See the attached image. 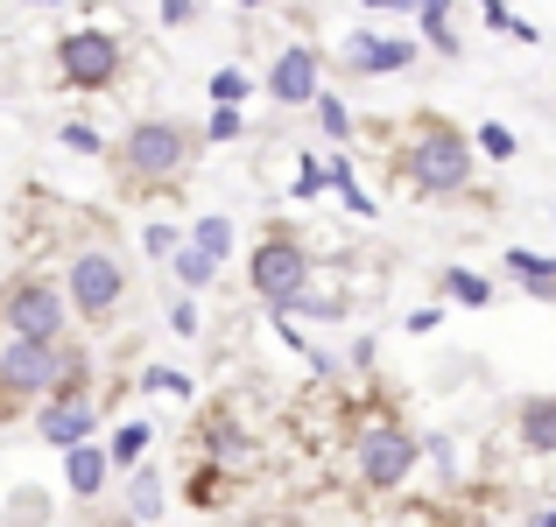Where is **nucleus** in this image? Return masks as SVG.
I'll return each instance as SVG.
<instances>
[{"label": "nucleus", "mask_w": 556, "mask_h": 527, "mask_svg": "<svg viewBox=\"0 0 556 527\" xmlns=\"http://www.w3.org/2000/svg\"><path fill=\"white\" fill-rule=\"evenodd\" d=\"M444 296H458L465 310H486V303H493V282H486V274H472V268H451L444 274Z\"/></svg>", "instance_id": "ddd939ff"}, {"label": "nucleus", "mask_w": 556, "mask_h": 527, "mask_svg": "<svg viewBox=\"0 0 556 527\" xmlns=\"http://www.w3.org/2000/svg\"><path fill=\"white\" fill-rule=\"evenodd\" d=\"M71 365V345L64 338H22V331L0 324V422L22 415L28 401L56 387V373Z\"/></svg>", "instance_id": "20e7f679"}, {"label": "nucleus", "mask_w": 556, "mask_h": 527, "mask_svg": "<svg viewBox=\"0 0 556 527\" xmlns=\"http://www.w3.org/2000/svg\"><path fill=\"white\" fill-rule=\"evenodd\" d=\"M247 282H254L261 303L289 310V303L303 296V282H311V246H303L289 226H268L261 246H254V260H247Z\"/></svg>", "instance_id": "39448f33"}, {"label": "nucleus", "mask_w": 556, "mask_h": 527, "mask_svg": "<svg viewBox=\"0 0 556 527\" xmlns=\"http://www.w3.org/2000/svg\"><path fill=\"white\" fill-rule=\"evenodd\" d=\"M212 99H226V106H240V99H247V78H240V70H218V78H212Z\"/></svg>", "instance_id": "412c9836"}, {"label": "nucleus", "mask_w": 556, "mask_h": 527, "mask_svg": "<svg viewBox=\"0 0 556 527\" xmlns=\"http://www.w3.org/2000/svg\"><path fill=\"white\" fill-rule=\"evenodd\" d=\"M402 134L408 141H402V155H394V169L408 176L416 197H465V190H472V141H465L444 113H416Z\"/></svg>", "instance_id": "f257e3e1"}, {"label": "nucleus", "mask_w": 556, "mask_h": 527, "mask_svg": "<svg viewBox=\"0 0 556 527\" xmlns=\"http://www.w3.org/2000/svg\"><path fill=\"white\" fill-rule=\"evenodd\" d=\"M121 64H127V50L106 28H71V36L56 42V70H64V85H78V92H106V85L121 78Z\"/></svg>", "instance_id": "6e6552de"}, {"label": "nucleus", "mask_w": 556, "mask_h": 527, "mask_svg": "<svg viewBox=\"0 0 556 527\" xmlns=\"http://www.w3.org/2000/svg\"><path fill=\"white\" fill-rule=\"evenodd\" d=\"M345 64H353V70H408V64H416V42L353 36V42H345Z\"/></svg>", "instance_id": "9d476101"}, {"label": "nucleus", "mask_w": 556, "mask_h": 527, "mask_svg": "<svg viewBox=\"0 0 556 527\" xmlns=\"http://www.w3.org/2000/svg\"><path fill=\"white\" fill-rule=\"evenodd\" d=\"M99 478H106V464H99L85 444H71V492H78V500H92V492H99Z\"/></svg>", "instance_id": "4468645a"}, {"label": "nucleus", "mask_w": 556, "mask_h": 527, "mask_svg": "<svg viewBox=\"0 0 556 527\" xmlns=\"http://www.w3.org/2000/svg\"><path fill=\"white\" fill-rule=\"evenodd\" d=\"M0 324L22 331V338H64L71 296L50 288V282H36V274H14V282H0Z\"/></svg>", "instance_id": "423d86ee"}, {"label": "nucleus", "mask_w": 556, "mask_h": 527, "mask_svg": "<svg viewBox=\"0 0 556 527\" xmlns=\"http://www.w3.org/2000/svg\"><path fill=\"white\" fill-rule=\"evenodd\" d=\"M311 106H317V120H325V134H331V141H345V134H353V113H345V106H339L331 92H317Z\"/></svg>", "instance_id": "dca6fc26"}, {"label": "nucleus", "mask_w": 556, "mask_h": 527, "mask_svg": "<svg viewBox=\"0 0 556 527\" xmlns=\"http://www.w3.org/2000/svg\"><path fill=\"white\" fill-rule=\"evenodd\" d=\"M268 92L282 99V106H311V99H317V50H282V56H275Z\"/></svg>", "instance_id": "1a4fd4ad"}, {"label": "nucleus", "mask_w": 556, "mask_h": 527, "mask_svg": "<svg viewBox=\"0 0 556 527\" xmlns=\"http://www.w3.org/2000/svg\"><path fill=\"white\" fill-rule=\"evenodd\" d=\"M416 458H422V444L402 429V422H367V429H359V444H353V464H359V478H367L374 492L402 486V478L416 472Z\"/></svg>", "instance_id": "0eeeda50"}, {"label": "nucleus", "mask_w": 556, "mask_h": 527, "mask_svg": "<svg viewBox=\"0 0 556 527\" xmlns=\"http://www.w3.org/2000/svg\"><path fill=\"white\" fill-rule=\"evenodd\" d=\"M64 141H71V149H78V155H99V134H92V127H85V120H71V127H64Z\"/></svg>", "instance_id": "4be33fe9"}, {"label": "nucleus", "mask_w": 556, "mask_h": 527, "mask_svg": "<svg viewBox=\"0 0 556 527\" xmlns=\"http://www.w3.org/2000/svg\"><path fill=\"white\" fill-rule=\"evenodd\" d=\"M240 134V106H226V99H218V113H212V134L204 141H232Z\"/></svg>", "instance_id": "aec40b11"}, {"label": "nucleus", "mask_w": 556, "mask_h": 527, "mask_svg": "<svg viewBox=\"0 0 556 527\" xmlns=\"http://www.w3.org/2000/svg\"><path fill=\"white\" fill-rule=\"evenodd\" d=\"M543 527H556V506H543Z\"/></svg>", "instance_id": "b1692460"}, {"label": "nucleus", "mask_w": 556, "mask_h": 527, "mask_svg": "<svg viewBox=\"0 0 556 527\" xmlns=\"http://www.w3.org/2000/svg\"><path fill=\"white\" fill-rule=\"evenodd\" d=\"M402 8H422V0H402Z\"/></svg>", "instance_id": "bb28decb"}, {"label": "nucleus", "mask_w": 556, "mask_h": 527, "mask_svg": "<svg viewBox=\"0 0 556 527\" xmlns=\"http://www.w3.org/2000/svg\"><path fill=\"white\" fill-rule=\"evenodd\" d=\"M190 246H198V254H212V260H226L232 254V218H198Z\"/></svg>", "instance_id": "2eb2a0df"}, {"label": "nucleus", "mask_w": 556, "mask_h": 527, "mask_svg": "<svg viewBox=\"0 0 556 527\" xmlns=\"http://www.w3.org/2000/svg\"><path fill=\"white\" fill-rule=\"evenodd\" d=\"M42 8H64V0H42Z\"/></svg>", "instance_id": "a878e982"}, {"label": "nucleus", "mask_w": 556, "mask_h": 527, "mask_svg": "<svg viewBox=\"0 0 556 527\" xmlns=\"http://www.w3.org/2000/svg\"><path fill=\"white\" fill-rule=\"evenodd\" d=\"M479 149L493 155V163H507V155H515V127H501V120H486L479 127Z\"/></svg>", "instance_id": "f3484780"}, {"label": "nucleus", "mask_w": 556, "mask_h": 527, "mask_svg": "<svg viewBox=\"0 0 556 527\" xmlns=\"http://www.w3.org/2000/svg\"><path fill=\"white\" fill-rule=\"evenodd\" d=\"M163 22H169V28H184V22H190V0H163Z\"/></svg>", "instance_id": "5701e85b"}, {"label": "nucleus", "mask_w": 556, "mask_h": 527, "mask_svg": "<svg viewBox=\"0 0 556 527\" xmlns=\"http://www.w3.org/2000/svg\"><path fill=\"white\" fill-rule=\"evenodd\" d=\"M521 444L529 450H556V394H535V401H521Z\"/></svg>", "instance_id": "f8f14e48"}, {"label": "nucleus", "mask_w": 556, "mask_h": 527, "mask_svg": "<svg viewBox=\"0 0 556 527\" xmlns=\"http://www.w3.org/2000/svg\"><path fill=\"white\" fill-rule=\"evenodd\" d=\"M64 296H71V317H78L85 331H106V324H121V310H127V268H121V254H113L106 240H85V246H71Z\"/></svg>", "instance_id": "7ed1b4c3"}, {"label": "nucleus", "mask_w": 556, "mask_h": 527, "mask_svg": "<svg viewBox=\"0 0 556 527\" xmlns=\"http://www.w3.org/2000/svg\"><path fill=\"white\" fill-rule=\"evenodd\" d=\"M212 268H218L212 254H198V246H184V240H177V274H184V282H204Z\"/></svg>", "instance_id": "a211bd4d"}, {"label": "nucleus", "mask_w": 556, "mask_h": 527, "mask_svg": "<svg viewBox=\"0 0 556 527\" xmlns=\"http://www.w3.org/2000/svg\"><path fill=\"white\" fill-rule=\"evenodd\" d=\"M141 444H149V429H141V422H135V429H121V436H113V464H135Z\"/></svg>", "instance_id": "6ab92c4d"}, {"label": "nucleus", "mask_w": 556, "mask_h": 527, "mask_svg": "<svg viewBox=\"0 0 556 527\" xmlns=\"http://www.w3.org/2000/svg\"><path fill=\"white\" fill-rule=\"evenodd\" d=\"M198 141L184 120H141L121 134V149H113V176H121L127 197H155V190L184 183L190 163H198Z\"/></svg>", "instance_id": "f03ea898"}, {"label": "nucleus", "mask_w": 556, "mask_h": 527, "mask_svg": "<svg viewBox=\"0 0 556 527\" xmlns=\"http://www.w3.org/2000/svg\"><path fill=\"white\" fill-rule=\"evenodd\" d=\"M367 8H402V0H367Z\"/></svg>", "instance_id": "393cba45"}, {"label": "nucleus", "mask_w": 556, "mask_h": 527, "mask_svg": "<svg viewBox=\"0 0 556 527\" xmlns=\"http://www.w3.org/2000/svg\"><path fill=\"white\" fill-rule=\"evenodd\" d=\"M507 274H515L529 296H549L556 303V260L549 254H529V246H507Z\"/></svg>", "instance_id": "9b49d317"}, {"label": "nucleus", "mask_w": 556, "mask_h": 527, "mask_svg": "<svg viewBox=\"0 0 556 527\" xmlns=\"http://www.w3.org/2000/svg\"><path fill=\"white\" fill-rule=\"evenodd\" d=\"M247 8H261V0H247Z\"/></svg>", "instance_id": "cd10ccee"}]
</instances>
